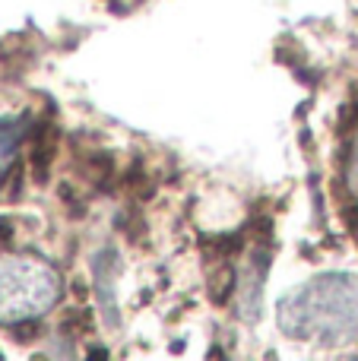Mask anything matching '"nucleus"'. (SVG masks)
I'll return each instance as SVG.
<instances>
[{
  "instance_id": "nucleus-3",
  "label": "nucleus",
  "mask_w": 358,
  "mask_h": 361,
  "mask_svg": "<svg viewBox=\"0 0 358 361\" xmlns=\"http://www.w3.org/2000/svg\"><path fill=\"white\" fill-rule=\"evenodd\" d=\"M23 140V121H0V178L10 171Z\"/></svg>"
},
{
  "instance_id": "nucleus-2",
  "label": "nucleus",
  "mask_w": 358,
  "mask_h": 361,
  "mask_svg": "<svg viewBox=\"0 0 358 361\" xmlns=\"http://www.w3.org/2000/svg\"><path fill=\"white\" fill-rule=\"evenodd\" d=\"M61 298V276L48 260L23 250H0V324L38 320Z\"/></svg>"
},
{
  "instance_id": "nucleus-4",
  "label": "nucleus",
  "mask_w": 358,
  "mask_h": 361,
  "mask_svg": "<svg viewBox=\"0 0 358 361\" xmlns=\"http://www.w3.org/2000/svg\"><path fill=\"white\" fill-rule=\"evenodd\" d=\"M355 169H358V143H355Z\"/></svg>"
},
{
  "instance_id": "nucleus-1",
  "label": "nucleus",
  "mask_w": 358,
  "mask_h": 361,
  "mask_svg": "<svg viewBox=\"0 0 358 361\" xmlns=\"http://www.w3.org/2000/svg\"><path fill=\"white\" fill-rule=\"evenodd\" d=\"M279 326L292 339L340 349L358 339V279L323 273L279 301Z\"/></svg>"
}]
</instances>
